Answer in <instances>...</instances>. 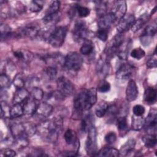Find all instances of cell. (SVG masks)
I'll list each match as a JSON object with an SVG mask.
<instances>
[{
	"label": "cell",
	"mask_w": 157,
	"mask_h": 157,
	"mask_svg": "<svg viewBox=\"0 0 157 157\" xmlns=\"http://www.w3.org/2000/svg\"><path fill=\"white\" fill-rule=\"evenodd\" d=\"M63 127V118L58 117L44 120L37 127V131L44 140L48 143H54L57 140Z\"/></svg>",
	"instance_id": "obj_1"
},
{
	"label": "cell",
	"mask_w": 157,
	"mask_h": 157,
	"mask_svg": "<svg viewBox=\"0 0 157 157\" xmlns=\"http://www.w3.org/2000/svg\"><path fill=\"white\" fill-rule=\"evenodd\" d=\"M83 64V58L80 54L76 52L68 53L64 58V66L71 71H78Z\"/></svg>",
	"instance_id": "obj_2"
},
{
	"label": "cell",
	"mask_w": 157,
	"mask_h": 157,
	"mask_svg": "<svg viewBox=\"0 0 157 157\" xmlns=\"http://www.w3.org/2000/svg\"><path fill=\"white\" fill-rule=\"evenodd\" d=\"M67 28L64 26H60L55 28L52 33L48 42L55 48L60 47L64 42Z\"/></svg>",
	"instance_id": "obj_3"
},
{
	"label": "cell",
	"mask_w": 157,
	"mask_h": 157,
	"mask_svg": "<svg viewBox=\"0 0 157 157\" xmlns=\"http://www.w3.org/2000/svg\"><path fill=\"white\" fill-rule=\"evenodd\" d=\"M88 34L89 30L84 21L78 20L75 23L72 30V37L75 42L80 43L86 41Z\"/></svg>",
	"instance_id": "obj_4"
},
{
	"label": "cell",
	"mask_w": 157,
	"mask_h": 157,
	"mask_svg": "<svg viewBox=\"0 0 157 157\" xmlns=\"http://www.w3.org/2000/svg\"><path fill=\"white\" fill-rule=\"evenodd\" d=\"M86 90L84 89L82 90L74 99V112L76 117H79L82 112L87 110L86 102Z\"/></svg>",
	"instance_id": "obj_5"
},
{
	"label": "cell",
	"mask_w": 157,
	"mask_h": 157,
	"mask_svg": "<svg viewBox=\"0 0 157 157\" xmlns=\"http://www.w3.org/2000/svg\"><path fill=\"white\" fill-rule=\"evenodd\" d=\"M56 83L58 91L63 97L70 96L74 93L75 91L74 85L67 78L61 76L57 79Z\"/></svg>",
	"instance_id": "obj_6"
},
{
	"label": "cell",
	"mask_w": 157,
	"mask_h": 157,
	"mask_svg": "<svg viewBox=\"0 0 157 157\" xmlns=\"http://www.w3.org/2000/svg\"><path fill=\"white\" fill-rule=\"evenodd\" d=\"M97 133L96 128L93 126L88 131V136L85 142V150L89 155H95L97 150Z\"/></svg>",
	"instance_id": "obj_7"
},
{
	"label": "cell",
	"mask_w": 157,
	"mask_h": 157,
	"mask_svg": "<svg viewBox=\"0 0 157 157\" xmlns=\"http://www.w3.org/2000/svg\"><path fill=\"white\" fill-rule=\"evenodd\" d=\"M156 109H150L148 115L145 119L144 126L149 134H155L156 130Z\"/></svg>",
	"instance_id": "obj_8"
},
{
	"label": "cell",
	"mask_w": 157,
	"mask_h": 157,
	"mask_svg": "<svg viewBox=\"0 0 157 157\" xmlns=\"http://www.w3.org/2000/svg\"><path fill=\"white\" fill-rule=\"evenodd\" d=\"M135 21V17L132 14L125 15L121 19L118 21L117 25V30L118 33L123 34L127 31L132 26Z\"/></svg>",
	"instance_id": "obj_9"
},
{
	"label": "cell",
	"mask_w": 157,
	"mask_h": 157,
	"mask_svg": "<svg viewBox=\"0 0 157 157\" xmlns=\"http://www.w3.org/2000/svg\"><path fill=\"white\" fill-rule=\"evenodd\" d=\"M53 110V107L50 104L47 102H42L37 105L36 111L34 115L38 118L44 119L51 115Z\"/></svg>",
	"instance_id": "obj_10"
},
{
	"label": "cell",
	"mask_w": 157,
	"mask_h": 157,
	"mask_svg": "<svg viewBox=\"0 0 157 157\" xmlns=\"http://www.w3.org/2000/svg\"><path fill=\"white\" fill-rule=\"evenodd\" d=\"M156 33V26L154 25H150L147 26L144 30L140 37V40L142 44L144 46L148 45L153 39V37Z\"/></svg>",
	"instance_id": "obj_11"
},
{
	"label": "cell",
	"mask_w": 157,
	"mask_h": 157,
	"mask_svg": "<svg viewBox=\"0 0 157 157\" xmlns=\"http://www.w3.org/2000/svg\"><path fill=\"white\" fill-rule=\"evenodd\" d=\"M134 67L129 63H123L116 72V77L119 80H128L132 75Z\"/></svg>",
	"instance_id": "obj_12"
},
{
	"label": "cell",
	"mask_w": 157,
	"mask_h": 157,
	"mask_svg": "<svg viewBox=\"0 0 157 157\" xmlns=\"http://www.w3.org/2000/svg\"><path fill=\"white\" fill-rule=\"evenodd\" d=\"M127 10L126 2L125 1H117L113 5L111 13L114 15L116 20H120L126 14Z\"/></svg>",
	"instance_id": "obj_13"
},
{
	"label": "cell",
	"mask_w": 157,
	"mask_h": 157,
	"mask_svg": "<svg viewBox=\"0 0 157 157\" xmlns=\"http://www.w3.org/2000/svg\"><path fill=\"white\" fill-rule=\"evenodd\" d=\"M39 30L40 28L37 25L29 24L21 28L19 31L18 34L20 36H23L33 39L37 37Z\"/></svg>",
	"instance_id": "obj_14"
},
{
	"label": "cell",
	"mask_w": 157,
	"mask_h": 157,
	"mask_svg": "<svg viewBox=\"0 0 157 157\" xmlns=\"http://www.w3.org/2000/svg\"><path fill=\"white\" fill-rule=\"evenodd\" d=\"M117 20L114 15L111 12H109L99 17L98 21V25L99 29H109L112 25Z\"/></svg>",
	"instance_id": "obj_15"
},
{
	"label": "cell",
	"mask_w": 157,
	"mask_h": 157,
	"mask_svg": "<svg viewBox=\"0 0 157 157\" xmlns=\"http://www.w3.org/2000/svg\"><path fill=\"white\" fill-rule=\"evenodd\" d=\"M138 88L133 80H130L126 89V98L129 102L135 101L138 96Z\"/></svg>",
	"instance_id": "obj_16"
},
{
	"label": "cell",
	"mask_w": 157,
	"mask_h": 157,
	"mask_svg": "<svg viewBox=\"0 0 157 157\" xmlns=\"http://www.w3.org/2000/svg\"><path fill=\"white\" fill-rule=\"evenodd\" d=\"M35 101L36 100L33 98L28 97L26 100L23 102L22 105L24 115L27 116H32L34 115L37 107Z\"/></svg>",
	"instance_id": "obj_17"
},
{
	"label": "cell",
	"mask_w": 157,
	"mask_h": 157,
	"mask_svg": "<svg viewBox=\"0 0 157 157\" xmlns=\"http://www.w3.org/2000/svg\"><path fill=\"white\" fill-rule=\"evenodd\" d=\"M29 93L28 91L23 88H17L12 98V102L15 104H22L29 97Z\"/></svg>",
	"instance_id": "obj_18"
},
{
	"label": "cell",
	"mask_w": 157,
	"mask_h": 157,
	"mask_svg": "<svg viewBox=\"0 0 157 157\" xmlns=\"http://www.w3.org/2000/svg\"><path fill=\"white\" fill-rule=\"evenodd\" d=\"M110 69L109 63L105 58H101L97 63L96 69L99 76L104 77L109 74Z\"/></svg>",
	"instance_id": "obj_19"
},
{
	"label": "cell",
	"mask_w": 157,
	"mask_h": 157,
	"mask_svg": "<svg viewBox=\"0 0 157 157\" xmlns=\"http://www.w3.org/2000/svg\"><path fill=\"white\" fill-rule=\"evenodd\" d=\"M150 15L148 13H144L141 15L137 20H135L134 22L132 25L131 27V29L132 32L136 33L139 29H140L144 25H145L150 20Z\"/></svg>",
	"instance_id": "obj_20"
},
{
	"label": "cell",
	"mask_w": 157,
	"mask_h": 157,
	"mask_svg": "<svg viewBox=\"0 0 157 157\" xmlns=\"http://www.w3.org/2000/svg\"><path fill=\"white\" fill-rule=\"evenodd\" d=\"M136 145V140L134 139H130L128 140L125 144H124L120 148L119 152L120 155L127 156L129 153H132Z\"/></svg>",
	"instance_id": "obj_21"
},
{
	"label": "cell",
	"mask_w": 157,
	"mask_h": 157,
	"mask_svg": "<svg viewBox=\"0 0 157 157\" xmlns=\"http://www.w3.org/2000/svg\"><path fill=\"white\" fill-rule=\"evenodd\" d=\"M94 156H105V157H108V156L115 157V156H120V152H119V150H118L117 149L113 147H105L101 148L98 152H96Z\"/></svg>",
	"instance_id": "obj_22"
},
{
	"label": "cell",
	"mask_w": 157,
	"mask_h": 157,
	"mask_svg": "<svg viewBox=\"0 0 157 157\" xmlns=\"http://www.w3.org/2000/svg\"><path fill=\"white\" fill-rule=\"evenodd\" d=\"M97 101V90L91 88L86 90V102L87 110H88Z\"/></svg>",
	"instance_id": "obj_23"
},
{
	"label": "cell",
	"mask_w": 157,
	"mask_h": 157,
	"mask_svg": "<svg viewBox=\"0 0 157 157\" xmlns=\"http://www.w3.org/2000/svg\"><path fill=\"white\" fill-rule=\"evenodd\" d=\"M144 99L145 102L149 104H152L156 100V90L151 87L147 88L144 92Z\"/></svg>",
	"instance_id": "obj_24"
},
{
	"label": "cell",
	"mask_w": 157,
	"mask_h": 157,
	"mask_svg": "<svg viewBox=\"0 0 157 157\" xmlns=\"http://www.w3.org/2000/svg\"><path fill=\"white\" fill-rule=\"evenodd\" d=\"M13 56L18 60L24 62H29L33 58V55L31 52L21 50H18L15 51L13 52Z\"/></svg>",
	"instance_id": "obj_25"
},
{
	"label": "cell",
	"mask_w": 157,
	"mask_h": 157,
	"mask_svg": "<svg viewBox=\"0 0 157 157\" xmlns=\"http://www.w3.org/2000/svg\"><path fill=\"white\" fill-rule=\"evenodd\" d=\"M142 140L144 145L147 148H153L156 144V134H147L142 137Z\"/></svg>",
	"instance_id": "obj_26"
},
{
	"label": "cell",
	"mask_w": 157,
	"mask_h": 157,
	"mask_svg": "<svg viewBox=\"0 0 157 157\" xmlns=\"http://www.w3.org/2000/svg\"><path fill=\"white\" fill-rule=\"evenodd\" d=\"M24 115L22 104H15L10 108V117L12 118H17Z\"/></svg>",
	"instance_id": "obj_27"
},
{
	"label": "cell",
	"mask_w": 157,
	"mask_h": 157,
	"mask_svg": "<svg viewBox=\"0 0 157 157\" xmlns=\"http://www.w3.org/2000/svg\"><path fill=\"white\" fill-rule=\"evenodd\" d=\"M66 142L69 145H74L77 142L78 139L77 138V134L75 131L69 129H67L64 136Z\"/></svg>",
	"instance_id": "obj_28"
},
{
	"label": "cell",
	"mask_w": 157,
	"mask_h": 157,
	"mask_svg": "<svg viewBox=\"0 0 157 157\" xmlns=\"http://www.w3.org/2000/svg\"><path fill=\"white\" fill-rule=\"evenodd\" d=\"M145 123V119L142 118V116L138 117L134 115L132 117L131 128L134 131H139L144 126Z\"/></svg>",
	"instance_id": "obj_29"
},
{
	"label": "cell",
	"mask_w": 157,
	"mask_h": 157,
	"mask_svg": "<svg viewBox=\"0 0 157 157\" xmlns=\"http://www.w3.org/2000/svg\"><path fill=\"white\" fill-rule=\"evenodd\" d=\"M109 105L105 102H99L95 109V114L98 117H104L107 112L109 109Z\"/></svg>",
	"instance_id": "obj_30"
},
{
	"label": "cell",
	"mask_w": 157,
	"mask_h": 157,
	"mask_svg": "<svg viewBox=\"0 0 157 157\" xmlns=\"http://www.w3.org/2000/svg\"><path fill=\"white\" fill-rule=\"evenodd\" d=\"M0 31H1V41L5 40L6 39L9 38L13 34L11 28L6 24H3V23L1 24Z\"/></svg>",
	"instance_id": "obj_31"
},
{
	"label": "cell",
	"mask_w": 157,
	"mask_h": 157,
	"mask_svg": "<svg viewBox=\"0 0 157 157\" xmlns=\"http://www.w3.org/2000/svg\"><path fill=\"white\" fill-rule=\"evenodd\" d=\"M92 117L88 115L85 116L81 122V130L83 132H87L93 126Z\"/></svg>",
	"instance_id": "obj_32"
},
{
	"label": "cell",
	"mask_w": 157,
	"mask_h": 157,
	"mask_svg": "<svg viewBox=\"0 0 157 157\" xmlns=\"http://www.w3.org/2000/svg\"><path fill=\"white\" fill-rule=\"evenodd\" d=\"M54 29L55 28H53L52 25H49V26L40 29L37 37L45 40H48Z\"/></svg>",
	"instance_id": "obj_33"
},
{
	"label": "cell",
	"mask_w": 157,
	"mask_h": 157,
	"mask_svg": "<svg viewBox=\"0 0 157 157\" xmlns=\"http://www.w3.org/2000/svg\"><path fill=\"white\" fill-rule=\"evenodd\" d=\"M94 50V45L90 41L86 40L84 42L83 44L82 45L80 52L83 55H89L93 53Z\"/></svg>",
	"instance_id": "obj_34"
},
{
	"label": "cell",
	"mask_w": 157,
	"mask_h": 157,
	"mask_svg": "<svg viewBox=\"0 0 157 157\" xmlns=\"http://www.w3.org/2000/svg\"><path fill=\"white\" fill-rule=\"evenodd\" d=\"M59 13H45L42 21L45 24H53L57 23L59 20Z\"/></svg>",
	"instance_id": "obj_35"
},
{
	"label": "cell",
	"mask_w": 157,
	"mask_h": 157,
	"mask_svg": "<svg viewBox=\"0 0 157 157\" xmlns=\"http://www.w3.org/2000/svg\"><path fill=\"white\" fill-rule=\"evenodd\" d=\"M13 84L17 88H23L26 84V79L25 75L21 73H18L15 76Z\"/></svg>",
	"instance_id": "obj_36"
},
{
	"label": "cell",
	"mask_w": 157,
	"mask_h": 157,
	"mask_svg": "<svg viewBox=\"0 0 157 157\" xmlns=\"http://www.w3.org/2000/svg\"><path fill=\"white\" fill-rule=\"evenodd\" d=\"M117 124L118 129L121 132H126L128 130V126L125 116H121L117 118Z\"/></svg>",
	"instance_id": "obj_37"
},
{
	"label": "cell",
	"mask_w": 157,
	"mask_h": 157,
	"mask_svg": "<svg viewBox=\"0 0 157 157\" xmlns=\"http://www.w3.org/2000/svg\"><path fill=\"white\" fill-rule=\"evenodd\" d=\"M44 3V1H33L29 5V10L32 12H40L42 9Z\"/></svg>",
	"instance_id": "obj_38"
},
{
	"label": "cell",
	"mask_w": 157,
	"mask_h": 157,
	"mask_svg": "<svg viewBox=\"0 0 157 157\" xmlns=\"http://www.w3.org/2000/svg\"><path fill=\"white\" fill-rule=\"evenodd\" d=\"M44 73L50 80H53L56 78L57 69L54 66H48L44 70Z\"/></svg>",
	"instance_id": "obj_39"
},
{
	"label": "cell",
	"mask_w": 157,
	"mask_h": 157,
	"mask_svg": "<svg viewBox=\"0 0 157 157\" xmlns=\"http://www.w3.org/2000/svg\"><path fill=\"white\" fill-rule=\"evenodd\" d=\"M31 94L32 96V98L36 101H40L44 96L43 90L37 86L33 87L32 88Z\"/></svg>",
	"instance_id": "obj_40"
},
{
	"label": "cell",
	"mask_w": 157,
	"mask_h": 157,
	"mask_svg": "<svg viewBox=\"0 0 157 157\" xmlns=\"http://www.w3.org/2000/svg\"><path fill=\"white\" fill-rule=\"evenodd\" d=\"M97 4L96 5V9L98 15L99 17L104 15L105 14V12L107 10V2L105 1H96Z\"/></svg>",
	"instance_id": "obj_41"
},
{
	"label": "cell",
	"mask_w": 157,
	"mask_h": 157,
	"mask_svg": "<svg viewBox=\"0 0 157 157\" xmlns=\"http://www.w3.org/2000/svg\"><path fill=\"white\" fill-rule=\"evenodd\" d=\"M10 108L6 101H2L1 102V117L6 118L10 117Z\"/></svg>",
	"instance_id": "obj_42"
},
{
	"label": "cell",
	"mask_w": 157,
	"mask_h": 157,
	"mask_svg": "<svg viewBox=\"0 0 157 157\" xmlns=\"http://www.w3.org/2000/svg\"><path fill=\"white\" fill-rule=\"evenodd\" d=\"M76 12L80 17L85 18L89 15L90 10L86 7L82 6L79 4H76Z\"/></svg>",
	"instance_id": "obj_43"
},
{
	"label": "cell",
	"mask_w": 157,
	"mask_h": 157,
	"mask_svg": "<svg viewBox=\"0 0 157 157\" xmlns=\"http://www.w3.org/2000/svg\"><path fill=\"white\" fill-rule=\"evenodd\" d=\"M60 7V2L58 1H53L50 4L46 13H56L59 12Z\"/></svg>",
	"instance_id": "obj_44"
},
{
	"label": "cell",
	"mask_w": 157,
	"mask_h": 157,
	"mask_svg": "<svg viewBox=\"0 0 157 157\" xmlns=\"http://www.w3.org/2000/svg\"><path fill=\"white\" fill-rule=\"evenodd\" d=\"M10 85V80L9 77L6 74L1 73L0 75V86L1 90L8 88Z\"/></svg>",
	"instance_id": "obj_45"
},
{
	"label": "cell",
	"mask_w": 157,
	"mask_h": 157,
	"mask_svg": "<svg viewBox=\"0 0 157 157\" xmlns=\"http://www.w3.org/2000/svg\"><path fill=\"white\" fill-rule=\"evenodd\" d=\"M131 56L136 59H140L145 55V51L141 48H136L133 49L131 53Z\"/></svg>",
	"instance_id": "obj_46"
},
{
	"label": "cell",
	"mask_w": 157,
	"mask_h": 157,
	"mask_svg": "<svg viewBox=\"0 0 157 157\" xmlns=\"http://www.w3.org/2000/svg\"><path fill=\"white\" fill-rule=\"evenodd\" d=\"M110 90V83L105 81V80H102L98 86L97 91H98L100 93H106L108 92Z\"/></svg>",
	"instance_id": "obj_47"
},
{
	"label": "cell",
	"mask_w": 157,
	"mask_h": 157,
	"mask_svg": "<svg viewBox=\"0 0 157 157\" xmlns=\"http://www.w3.org/2000/svg\"><path fill=\"white\" fill-rule=\"evenodd\" d=\"M108 29H99L96 33L97 37L102 42H105L108 38Z\"/></svg>",
	"instance_id": "obj_48"
},
{
	"label": "cell",
	"mask_w": 157,
	"mask_h": 157,
	"mask_svg": "<svg viewBox=\"0 0 157 157\" xmlns=\"http://www.w3.org/2000/svg\"><path fill=\"white\" fill-rule=\"evenodd\" d=\"M145 107L143 105L140 104H137L134 105L132 109L134 115L138 116V117L142 116L145 113Z\"/></svg>",
	"instance_id": "obj_49"
},
{
	"label": "cell",
	"mask_w": 157,
	"mask_h": 157,
	"mask_svg": "<svg viewBox=\"0 0 157 157\" xmlns=\"http://www.w3.org/2000/svg\"><path fill=\"white\" fill-rule=\"evenodd\" d=\"M117 140V134L114 132H109L105 136V140L109 144H113Z\"/></svg>",
	"instance_id": "obj_50"
},
{
	"label": "cell",
	"mask_w": 157,
	"mask_h": 157,
	"mask_svg": "<svg viewBox=\"0 0 157 157\" xmlns=\"http://www.w3.org/2000/svg\"><path fill=\"white\" fill-rule=\"evenodd\" d=\"M156 65H157V60H156V50H155L154 52L153 56L147 61V66L148 68H153V67H156Z\"/></svg>",
	"instance_id": "obj_51"
},
{
	"label": "cell",
	"mask_w": 157,
	"mask_h": 157,
	"mask_svg": "<svg viewBox=\"0 0 157 157\" xmlns=\"http://www.w3.org/2000/svg\"><path fill=\"white\" fill-rule=\"evenodd\" d=\"M1 154L2 156H15L17 155L16 152L11 148H4L1 150Z\"/></svg>",
	"instance_id": "obj_52"
},
{
	"label": "cell",
	"mask_w": 157,
	"mask_h": 157,
	"mask_svg": "<svg viewBox=\"0 0 157 157\" xmlns=\"http://www.w3.org/2000/svg\"><path fill=\"white\" fill-rule=\"evenodd\" d=\"M63 155L66 156H75L77 155V151H67V152H65V153L63 154Z\"/></svg>",
	"instance_id": "obj_53"
}]
</instances>
